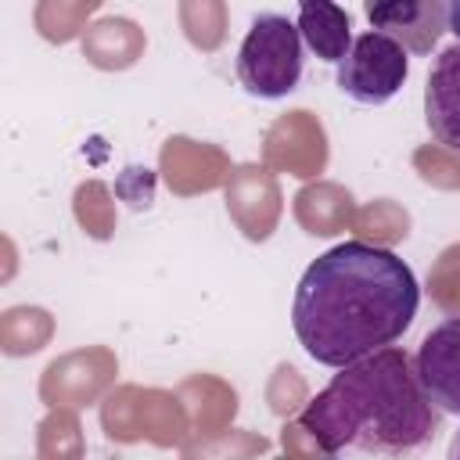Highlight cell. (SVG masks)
<instances>
[{"label": "cell", "mask_w": 460, "mask_h": 460, "mask_svg": "<svg viewBox=\"0 0 460 460\" xmlns=\"http://www.w3.org/2000/svg\"><path fill=\"white\" fill-rule=\"evenodd\" d=\"M413 363L438 410L460 417V313L438 320L424 334Z\"/></svg>", "instance_id": "6"}, {"label": "cell", "mask_w": 460, "mask_h": 460, "mask_svg": "<svg viewBox=\"0 0 460 460\" xmlns=\"http://www.w3.org/2000/svg\"><path fill=\"white\" fill-rule=\"evenodd\" d=\"M302 79V32L291 18L262 11L237 47V83L259 101L288 97Z\"/></svg>", "instance_id": "3"}, {"label": "cell", "mask_w": 460, "mask_h": 460, "mask_svg": "<svg viewBox=\"0 0 460 460\" xmlns=\"http://www.w3.org/2000/svg\"><path fill=\"white\" fill-rule=\"evenodd\" d=\"M449 29H453L456 40H460V0H449Z\"/></svg>", "instance_id": "9"}, {"label": "cell", "mask_w": 460, "mask_h": 460, "mask_svg": "<svg viewBox=\"0 0 460 460\" xmlns=\"http://www.w3.org/2000/svg\"><path fill=\"white\" fill-rule=\"evenodd\" d=\"M449 456H453V460H456V456H460V435H456V438H453V446H449Z\"/></svg>", "instance_id": "10"}, {"label": "cell", "mask_w": 460, "mask_h": 460, "mask_svg": "<svg viewBox=\"0 0 460 460\" xmlns=\"http://www.w3.org/2000/svg\"><path fill=\"white\" fill-rule=\"evenodd\" d=\"M338 90L356 104H388L410 79V50L392 36L370 29L359 32L349 54L338 61Z\"/></svg>", "instance_id": "4"}, {"label": "cell", "mask_w": 460, "mask_h": 460, "mask_svg": "<svg viewBox=\"0 0 460 460\" xmlns=\"http://www.w3.org/2000/svg\"><path fill=\"white\" fill-rule=\"evenodd\" d=\"M298 32L302 43L327 65H338L352 47V22L338 0H298Z\"/></svg>", "instance_id": "8"}, {"label": "cell", "mask_w": 460, "mask_h": 460, "mask_svg": "<svg viewBox=\"0 0 460 460\" xmlns=\"http://www.w3.org/2000/svg\"><path fill=\"white\" fill-rule=\"evenodd\" d=\"M424 122L431 137L460 155V40L431 61L424 86Z\"/></svg>", "instance_id": "7"}, {"label": "cell", "mask_w": 460, "mask_h": 460, "mask_svg": "<svg viewBox=\"0 0 460 460\" xmlns=\"http://www.w3.org/2000/svg\"><path fill=\"white\" fill-rule=\"evenodd\" d=\"M442 417L413 356L385 345L338 367L298 413V428L331 456H417L442 431Z\"/></svg>", "instance_id": "2"}, {"label": "cell", "mask_w": 460, "mask_h": 460, "mask_svg": "<svg viewBox=\"0 0 460 460\" xmlns=\"http://www.w3.org/2000/svg\"><path fill=\"white\" fill-rule=\"evenodd\" d=\"M417 305L420 284L392 248L341 241L305 266L291 298V327L316 363L338 370L395 345Z\"/></svg>", "instance_id": "1"}, {"label": "cell", "mask_w": 460, "mask_h": 460, "mask_svg": "<svg viewBox=\"0 0 460 460\" xmlns=\"http://www.w3.org/2000/svg\"><path fill=\"white\" fill-rule=\"evenodd\" d=\"M370 29L392 36L410 54L428 58L449 29V0H363Z\"/></svg>", "instance_id": "5"}]
</instances>
